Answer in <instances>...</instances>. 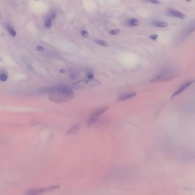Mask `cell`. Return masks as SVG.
Listing matches in <instances>:
<instances>
[{
    "label": "cell",
    "instance_id": "obj_4",
    "mask_svg": "<svg viewBox=\"0 0 195 195\" xmlns=\"http://www.w3.org/2000/svg\"><path fill=\"white\" fill-rule=\"evenodd\" d=\"M108 107H103L101 108H100L98 109H96L95 111L93 112L89 117L88 125L89 126L93 125L95 123H96L98 120V118L108 109Z\"/></svg>",
    "mask_w": 195,
    "mask_h": 195
},
{
    "label": "cell",
    "instance_id": "obj_3",
    "mask_svg": "<svg viewBox=\"0 0 195 195\" xmlns=\"http://www.w3.org/2000/svg\"><path fill=\"white\" fill-rule=\"evenodd\" d=\"M175 77V73L171 69H164L151 81V83L168 81Z\"/></svg>",
    "mask_w": 195,
    "mask_h": 195
},
{
    "label": "cell",
    "instance_id": "obj_10",
    "mask_svg": "<svg viewBox=\"0 0 195 195\" xmlns=\"http://www.w3.org/2000/svg\"><path fill=\"white\" fill-rule=\"evenodd\" d=\"M126 24L130 27H137L139 25V21L137 18H129L126 20Z\"/></svg>",
    "mask_w": 195,
    "mask_h": 195
},
{
    "label": "cell",
    "instance_id": "obj_12",
    "mask_svg": "<svg viewBox=\"0 0 195 195\" xmlns=\"http://www.w3.org/2000/svg\"><path fill=\"white\" fill-rule=\"evenodd\" d=\"M86 77H87V79L89 80H93L94 79V76L93 74V71L90 69H86Z\"/></svg>",
    "mask_w": 195,
    "mask_h": 195
},
{
    "label": "cell",
    "instance_id": "obj_17",
    "mask_svg": "<svg viewBox=\"0 0 195 195\" xmlns=\"http://www.w3.org/2000/svg\"><path fill=\"white\" fill-rule=\"evenodd\" d=\"M121 32L120 29H114V30H112L109 32V34L113 35V36H115L117 34H119Z\"/></svg>",
    "mask_w": 195,
    "mask_h": 195
},
{
    "label": "cell",
    "instance_id": "obj_1",
    "mask_svg": "<svg viewBox=\"0 0 195 195\" xmlns=\"http://www.w3.org/2000/svg\"><path fill=\"white\" fill-rule=\"evenodd\" d=\"M43 92L49 93V99L56 102L68 101L74 98V93L69 87L66 85H60L54 88H43Z\"/></svg>",
    "mask_w": 195,
    "mask_h": 195
},
{
    "label": "cell",
    "instance_id": "obj_22",
    "mask_svg": "<svg viewBox=\"0 0 195 195\" xmlns=\"http://www.w3.org/2000/svg\"><path fill=\"white\" fill-rule=\"evenodd\" d=\"M36 48H37V51H39V52H43L44 51L43 48L42 47V46H37Z\"/></svg>",
    "mask_w": 195,
    "mask_h": 195
},
{
    "label": "cell",
    "instance_id": "obj_6",
    "mask_svg": "<svg viewBox=\"0 0 195 195\" xmlns=\"http://www.w3.org/2000/svg\"><path fill=\"white\" fill-rule=\"evenodd\" d=\"M194 81H189L188 82H186L185 83L182 84L181 86L179 87V88L175 92V93L172 95L171 96V98H175V96H177V95H179V94L181 93L182 92H183L184 90H185L186 89H187L189 86H190L192 84L194 83Z\"/></svg>",
    "mask_w": 195,
    "mask_h": 195
},
{
    "label": "cell",
    "instance_id": "obj_2",
    "mask_svg": "<svg viewBox=\"0 0 195 195\" xmlns=\"http://www.w3.org/2000/svg\"><path fill=\"white\" fill-rule=\"evenodd\" d=\"M101 84V82L97 80H89V79H84L81 80H79L72 85V87L74 89L77 90H82L85 89H89L94 88L96 86H100Z\"/></svg>",
    "mask_w": 195,
    "mask_h": 195
},
{
    "label": "cell",
    "instance_id": "obj_9",
    "mask_svg": "<svg viewBox=\"0 0 195 195\" xmlns=\"http://www.w3.org/2000/svg\"><path fill=\"white\" fill-rule=\"evenodd\" d=\"M80 129V125L77 124L75 126H73L71 127L68 130L67 132V135H74L77 133Z\"/></svg>",
    "mask_w": 195,
    "mask_h": 195
},
{
    "label": "cell",
    "instance_id": "obj_19",
    "mask_svg": "<svg viewBox=\"0 0 195 195\" xmlns=\"http://www.w3.org/2000/svg\"><path fill=\"white\" fill-rule=\"evenodd\" d=\"M56 17V12L53 11L51 13V14L50 15V16L49 17L51 20H54Z\"/></svg>",
    "mask_w": 195,
    "mask_h": 195
},
{
    "label": "cell",
    "instance_id": "obj_20",
    "mask_svg": "<svg viewBox=\"0 0 195 195\" xmlns=\"http://www.w3.org/2000/svg\"><path fill=\"white\" fill-rule=\"evenodd\" d=\"M149 37H150V39H151L152 40L156 41V40L157 39V38H158V35H157V34L151 35V36H149Z\"/></svg>",
    "mask_w": 195,
    "mask_h": 195
},
{
    "label": "cell",
    "instance_id": "obj_25",
    "mask_svg": "<svg viewBox=\"0 0 195 195\" xmlns=\"http://www.w3.org/2000/svg\"><path fill=\"white\" fill-rule=\"evenodd\" d=\"M0 18H1V15H0Z\"/></svg>",
    "mask_w": 195,
    "mask_h": 195
},
{
    "label": "cell",
    "instance_id": "obj_7",
    "mask_svg": "<svg viewBox=\"0 0 195 195\" xmlns=\"http://www.w3.org/2000/svg\"><path fill=\"white\" fill-rule=\"evenodd\" d=\"M168 13L170 16L177 17V18H180V19H182V20L184 19L186 17L184 13L180 12L179 11L173 10V9H169L168 11Z\"/></svg>",
    "mask_w": 195,
    "mask_h": 195
},
{
    "label": "cell",
    "instance_id": "obj_18",
    "mask_svg": "<svg viewBox=\"0 0 195 195\" xmlns=\"http://www.w3.org/2000/svg\"><path fill=\"white\" fill-rule=\"evenodd\" d=\"M81 34L82 36L84 37H88L89 36V34H88V32L85 30H82L81 31Z\"/></svg>",
    "mask_w": 195,
    "mask_h": 195
},
{
    "label": "cell",
    "instance_id": "obj_23",
    "mask_svg": "<svg viewBox=\"0 0 195 195\" xmlns=\"http://www.w3.org/2000/svg\"><path fill=\"white\" fill-rule=\"evenodd\" d=\"M76 76V74L74 72H71L70 74V77H71V79H74Z\"/></svg>",
    "mask_w": 195,
    "mask_h": 195
},
{
    "label": "cell",
    "instance_id": "obj_13",
    "mask_svg": "<svg viewBox=\"0 0 195 195\" xmlns=\"http://www.w3.org/2000/svg\"><path fill=\"white\" fill-rule=\"evenodd\" d=\"M6 29L8 30V32L11 34V35L12 36H13V37H15L16 36V35H17L16 32L14 30L13 28H12V27H11L10 25H7L6 26Z\"/></svg>",
    "mask_w": 195,
    "mask_h": 195
},
{
    "label": "cell",
    "instance_id": "obj_15",
    "mask_svg": "<svg viewBox=\"0 0 195 195\" xmlns=\"http://www.w3.org/2000/svg\"><path fill=\"white\" fill-rule=\"evenodd\" d=\"M95 42L96 43H98V45H100L102 46H108V43L104 41V40H95Z\"/></svg>",
    "mask_w": 195,
    "mask_h": 195
},
{
    "label": "cell",
    "instance_id": "obj_5",
    "mask_svg": "<svg viewBox=\"0 0 195 195\" xmlns=\"http://www.w3.org/2000/svg\"><path fill=\"white\" fill-rule=\"evenodd\" d=\"M59 187L58 185H52L45 188H36L29 190L25 195H41L43 193L49 192L51 191H53L54 189H56Z\"/></svg>",
    "mask_w": 195,
    "mask_h": 195
},
{
    "label": "cell",
    "instance_id": "obj_24",
    "mask_svg": "<svg viewBox=\"0 0 195 195\" xmlns=\"http://www.w3.org/2000/svg\"><path fill=\"white\" fill-rule=\"evenodd\" d=\"M60 72H61V73H65L66 72V71H65V70H60Z\"/></svg>",
    "mask_w": 195,
    "mask_h": 195
},
{
    "label": "cell",
    "instance_id": "obj_8",
    "mask_svg": "<svg viewBox=\"0 0 195 195\" xmlns=\"http://www.w3.org/2000/svg\"><path fill=\"white\" fill-rule=\"evenodd\" d=\"M137 95L136 93L135 92H132V93H123L119 96L118 98V100L119 101H124L126 100L129 98H133L136 96Z\"/></svg>",
    "mask_w": 195,
    "mask_h": 195
},
{
    "label": "cell",
    "instance_id": "obj_11",
    "mask_svg": "<svg viewBox=\"0 0 195 195\" xmlns=\"http://www.w3.org/2000/svg\"><path fill=\"white\" fill-rule=\"evenodd\" d=\"M152 24L153 26L158 27V28H166L168 25L167 22H162V21H155L153 22H152Z\"/></svg>",
    "mask_w": 195,
    "mask_h": 195
},
{
    "label": "cell",
    "instance_id": "obj_16",
    "mask_svg": "<svg viewBox=\"0 0 195 195\" xmlns=\"http://www.w3.org/2000/svg\"><path fill=\"white\" fill-rule=\"evenodd\" d=\"M8 80V76L5 73H2L0 74V81L5 82L6 81Z\"/></svg>",
    "mask_w": 195,
    "mask_h": 195
},
{
    "label": "cell",
    "instance_id": "obj_14",
    "mask_svg": "<svg viewBox=\"0 0 195 195\" xmlns=\"http://www.w3.org/2000/svg\"><path fill=\"white\" fill-rule=\"evenodd\" d=\"M52 20L49 18V17H48L45 21V23H44V25H45V27L47 29H50V28L52 27Z\"/></svg>",
    "mask_w": 195,
    "mask_h": 195
},
{
    "label": "cell",
    "instance_id": "obj_21",
    "mask_svg": "<svg viewBox=\"0 0 195 195\" xmlns=\"http://www.w3.org/2000/svg\"><path fill=\"white\" fill-rule=\"evenodd\" d=\"M148 2H150V3H152L153 4H154V5H158V4H161V2L159 1H156V0H154V1H148Z\"/></svg>",
    "mask_w": 195,
    "mask_h": 195
}]
</instances>
